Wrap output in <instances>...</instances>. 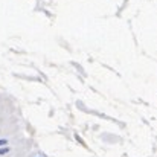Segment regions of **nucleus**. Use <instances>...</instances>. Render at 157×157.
Wrapping results in <instances>:
<instances>
[{
	"label": "nucleus",
	"mask_w": 157,
	"mask_h": 157,
	"mask_svg": "<svg viewBox=\"0 0 157 157\" xmlns=\"http://www.w3.org/2000/svg\"><path fill=\"white\" fill-rule=\"evenodd\" d=\"M5 144H8V140H0V145H5Z\"/></svg>",
	"instance_id": "f03ea898"
},
{
	"label": "nucleus",
	"mask_w": 157,
	"mask_h": 157,
	"mask_svg": "<svg viewBox=\"0 0 157 157\" xmlns=\"http://www.w3.org/2000/svg\"><path fill=\"white\" fill-rule=\"evenodd\" d=\"M9 150H11V148H9V147H6V148H3V150H0V154H5V153H8Z\"/></svg>",
	"instance_id": "f257e3e1"
}]
</instances>
